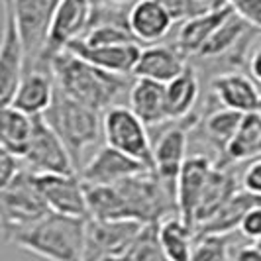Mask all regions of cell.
Instances as JSON below:
<instances>
[{
  "instance_id": "ac0fdd59",
  "label": "cell",
  "mask_w": 261,
  "mask_h": 261,
  "mask_svg": "<svg viewBox=\"0 0 261 261\" xmlns=\"http://www.w3.org/2000/svg\"><path fill=\"white\" fill-rule=\"evenodd\" d=\"M230 14H232V8L228 4H222L183 20V24L177 30L175 47L183 55H198Z\"/></svg>"
},
{
  "instance_id": "603a6c76",
  "label": "cell",
  "mask_w": 261,
  "mask_h": 261,
  "mask_svg": "<svg viewBox=\"0 0 261 261\" xmlns=\"http://www.w3.org/2000/svg\"><path fill=\"white\" fill-rule=\"evenodd\" d=\"M261 198L249 195L248 191H236L234 195L226 200L222 208L218 210L206 224H202L196 234H224L230 236L234 230H240V226L244 222L246 214L253 208L255 204H259Z\"/></svg>"
},
{
  "instance_id": "8fae6325",
  "label": "cell",
  "mask_w": 261,
  "mask_h": 261,
  "mask_svg": "<svg viewBox=\"0 0 261 261\" xmlns=\"http://www.w3.org/2000/svg\"><path fill=\"white\" fill-rule=\"evenodd\" d=\"M12 8L28 57L41 59L55 10L53 0H12Z\"/></svg>"
},
{
  "instance_id": "e575fe53",
  "label": "cell",
  "mask_w": 261,
  "mask_h": 261,
  "mask_svg": "<svg viewBox=\"0 0 261 261\" xmlns=\"http://www.w3.org/2000/svg\"><path fill=\"white\" fill-rule=\"evenodd\" d=\"M240 234L251 242H257L261 238V202L249 210L240 226Z\"/></svg>"
},
{
  "instance_id": "9a60e30c",
  "label": "cell",
  "mask_w": 261,
  "mask_h": 261,
  "mask_svg": "<svg viewBox=\"0 0 261 261\" xmlns=\"http://www.w3.org/2000/svg\"><path fill=\"white\" fill-rule=\"evenodd\" d=\"M67 51L75 53L77 57L89 61L91 65L98 67L102 71H108L112 75L128 77L134 75L136 65L142 55V45L140 43H124V45H100V47H91L85 41L75 39Z\"/></svg>"
},
{
  "instance_id": "44dd1931",
  "label": "cell",
  "mask_w": 261,
  "mask_h": 261,
  "mask_svg": "<svg viewBox=\"0 0 261 261\" xmlns=\"http://www.w3.org/2000/svg\"><path fill=\"white\" fill-rule=\"evenodd\" d=\"M128 106L145 126H157L169 120L165 106V85L155 81L134 79L128 89Z\"/></svg>"
},
{
  "instance_id": "ba28073f",
  "label": "cell",
  "mask_w": 261,
  "mask_h": 261,
  "mask_svg": "<svg viewBox=\"0 0 261 261\" xmlns=\"http://www.w3.org/2000/svg\"><path fill=\"white\" fill-rule=\"evenodd\" d=\"M94 0H61L57 2L53 10L51 26H49V38L45 51L41 55V61H49L53 55L65 51L67 47L81 39L91 24Z\"/></svg>"
},
{
  "instance_id": "8d00e7d4",
  "label": "cell",
  "mask_w": 261,
  "mask_h": 261,
  "mask_svg": "<svg viewBox=\"0 0 261 261\" xmlns=\"http://www.w3.org/2000/svg\"><path fill=\"white\" fill-rule=\"evenodd\" d=\"M249 71H251V77L253 81L261 85V47H257L253 55H251V59H249Z\"/></svg>"
},
{
  "instance_id": "d590c367",
  "label": "cell",
  "mask_w": 261,
  "mask_h": 261,
  "mask_svg": "<svg viewBox=\"0 0 261 261\" xmlns=\"http://www.w3.org/2000/svg\"><path fill=\"white\" fill-rule=\"evenodd\" d=\"M234 261H261V248L257 244L242 246L234 253Z\"/></svg>"
},
{
  "instance_id": "ffe728a7",
  "label": "cell",
  "mask_w": 261,
  "mask_h": 261,
  "mask_svg": "<svg viewBox=\"0 0 261 261\" xmlns=\"http://www.w3.org/2000/svg\"><path fill=\"white\" fill-rule=\"evenodd\" d=\"M187 71L185 55L169 45H147L142 47L140 61L134 71V79H147L167 85Z\"/></svg>"
},
{
  "instance_id": "7a4b0ae2",
  "label": "cell",
  "mask_w": 261,
  "mask_h": 261,
  "mask_svg": "<svg viewBox=\"0 0 261 261\" xmlns=\"http://www.w3.org/2000/svg\"><path fill=\"white\" fill-rule=\"evenodd\" d=\"M87 220L49 212L14 236L10 244L45 261H85Z\"/></svg>"
},
{
  "instance_id": "5bb4252c",
  "label": "cell",
  "mask_w": 261,
  "mask_h": 261,
  "mask_svg": "<svg viewBox=\"0 0 261 261\" xmlns=\"http://www.w3.org/2000/svg\"><path fill=\"white\" fill-rule=\"evenodd\" d=\"M175 22L163 0H138L128 8V28L138 43L155 45L169 34Z\"/></svg>"
},
{
  "instance_id": "836d02e7",
  "label": "cell",
  "mask_w": 261,
  "mask_h": 261,
  "mask_svg": "<svg viewBox=\"0 0 261 261\" xmlns=\"http://www.w3.org/2000/svg\"><path fill=\"white\" fill-rule=\"evenodd\" d=\"M242 189L248 191L249 195L261 198V157L253 159L246 167L242 175Z\"/></svg>"
},
{
  "instance_id": "277c9868",
  "label": "cell",
  "mask_w": 261,
  "mask_h": 261,
  "mask_svg": "<svg viewBox=\"0 0 261 261\" xmlns=\"http://www.w3.org/2000/svg\"><path fill=\"white\" fill-rule=\"evenodd\" d=\"M0 212H2V238L6 244L26 228L45 218L51 210L39 193L34 173L24 169L12 183L0 189Z\"/></svg>"
},
{
  "instance_id": "1f68e13d",
  "label": "cell",
  "mask_w": 261,
  "mask_h": 261,
  "mask_svg": "<svg viewBox=\"0 0 261 261\" xmlns=\"http://www.w3.org/2000/svg\"><path fill=\"white\" fill-rule=\"evenodd\" d=\"M249 28L261 30V0H224Z\"/></svg>"
},
{
  "instance_id": "e0dca14e",
  "label": "cell",
  "mask_w": 261,
  "mask_h": 261,
  "mask_svg": "<svg viewBox=\"0 0 261 261\" xmlns=\"http://www.w3.org/2000/svg\"><path fill=\"white\" fill-rule=\"evenodd\" d=\"M55 91H57V85L49 69L47 71L32 69L24 73L18 89L14 92L12 102L8 106L18 108L20 112L32 118L43 116L55 98Z\"/></svg>"
},
{
  "instance_id": "cb8c5ba5",
  "label": "cell",
  "mask_w": 261,
  "mask_h": 261,
  "mask_svg": "<svg viewBox=\"0 0 261 261\" xmlns=\"http://www.w3.org/2000/svg\"><path fill=\"white\" fill-rule=\"evenodd\" d=\"M36 118L20 112L14 106H2L0 112V145L4 151L24 157L34 136Z\"/></svg>"
},
{
  "instance_id": "d4e9b609",
  "label": "cell",
  "mask_w": 261,
  "mask_h": 261,
  "mask_svg": "<svg viewBox=\"0 0 261 261\" xmlns=\"http://www.w3.org/2000/svg\"><path fill=\"white\" fill-rule=\"evenodd\" d=\"M236 191V181L234 177L228 173L226 169L214 167L212 175L206 185V191L202 195V200L196 208L195 214V230H198L202 224H206L226 204V200L234 195Z\"/></svg>"
},
{
  "instance_id": "484cf974",
  "label": "cell",
  "mask_w": 261,
  "mask_h": 261,
  "mask_svg": "<svg viewBox=\"0 0 261 261\" xmlns=\"http://www.w3.org/2000/svg\"><path fill=\"white\" fill-rule=\"evenodd\" d=\"M198 100V79L196 73L187 67L177 79L165 85V106L169 120H183L191 114Z\"/></svg>"
},
{
  "instance_id": "9c48e42d",
  "label": "cell",
  "mask_w": 261,
  "mask_h": 261,
  "mask_svg": "<svg viewBox=\"0 0 261 261\" xmlns=\"http://www.w3.org/2000/svg\"><path fill=\"white\" fill-rule=\"evenodd\" d=\"M145 224L136 220H87L85 261H96L110 255H124Z\"/></svg>"
},
{
  "instance_id": "4316f807",
  "label": "cell",
  "mask_w": 261,
  "mask_h": 261,
  "mask_svg": "<svg viewBox=\"0 0 261 261\" xmlns=\"http://www.w3.org/2000/svg\"><path fill=\"white\" fill-rule=\"evenodd\" d=\"M224 155L230 161H244V159L253 161L261 157V112L244 116L240 130L226 147Z\"/></svg>"
},
{
  "instance_id": "5b68a950",
  "label": "cell",
  "mask_w": 261,
  "mask_h": 261,
  "mask_svg": "<svg viewBox=\"0 0 261 261\" xmlns=\"http://www.w3.org/2000/svg\"><path fill=\"white\" fill-rule=\"evenodd\" d=\"M102 138L106 145L153 169V144L147 126L132 112L130 106L116 105L102 114Z\"/></svg>"
},
{
  "instance_id": "60d3db41",
  "label": "cell",
  "mask_w": 261,
  "mask_h": 261,
  "mask_svg": "<svg viewBox=\"0 0 261 261\" xmlns=\"http://www.w3.org/2000/svg\"><path fill=\"white\" fill-rule=\"evenodd\" d=\"M57 2H61V0H53V4H55V6H57Z\"/></svg>"
},
{
  "instance_id": "30bf717a",
  "label": "cell",
  "mask_w": 261,
  "mask_h": 261,
  "mask_svg": "<svg viewBox=\"0 0 261 261\" xmlns=\"http://www.w3.org/2000/svg\"><path fill=\"white\" fill-rule=\"evenodd\" d=\"M34 179L51 212L73 216V218H89L87 191L79 173H73V175L34 173Z\"/></svg>"
},
{
  "instance_id": "f1b7e54d",
  "label": "cell",
  "mask_w": 261,
  "mask_h": 261,
  "mask_svg": "<svg viewBox=\"0 0 261 261\" xmlns=\"http://www.w3.org/2000/svg\"><path fill=\"white\" fill-rule=\"evenodd\" d=\"M246 114H240L236 110L230 108H218L204 120V134L212 144L218 149L226 151V147L230 145V142L234 140V136L238 134L242 120Z\"/></svg>"
},
{
  "instance_id": "f35d334b",
  "label": "cell",
  "mask_w": 261,
  "mask_h": 261,
  "mask_svg": "<svg viewBox=\"0 0 261 261\" xmlns=\"http://www.w3.org/2000/svg\"><path fill=\"white\" fill-rule=\"evenodd\" d=\"M198 8L202 10H210V8H216V6H222V0H193Z\"/></svg>"
},
{
  "instance_id": "2e32d148",
  "label": "cell",
  "mask_w": 261,
  "mask_h": 261,
  "mask_svg": "<svg viewBox=\"0 0 261 261\" xmlns=\"http://www.w3.org/2000/svg\"><path fill=\"white\" fill-rule=\"evenodd\" d=\"M189 136L183 126H175L163 132L153 145V171L163 183L175 191L181 169L187 163Z\"/></svg>"
},
{
  "instance_id": "f546056e",
  "label": "cell",
  "mask_w": 261,
  "mask_h": 261,
  "mask_svg": "<svg viewBox=\"0 0 261 261\" xmlns=\"http://www.w3.org/2000/svg\"><path fill=\"white\" fill-rule=\"evenodd\" d=\"M126 261H167L161 244H159V236H157V224H147L140 236L134 240L130 249L124 253Z\"/></svg>"
},
{
  "instance_id": "d6986e66",
  "label": "cell",
  "mask_w": 261,
  "mask_h": 261,
  "mask_svg": "<svg viewBox=\"0 0 261 261\" xmlns=\"http://www.w3.org/2000/svg\"><path fill=\"white\" fill-rule=\"evenodd\" d=\"M212 91L224 108L236 110L240 114L261 112V91L253 79L242 73H226L214 79Z\"/></svg>"
},
{
  "instance_id": "6da1fadb",
  "label": "cell",
  "mask_w": 261,
  "mask_h": 261,
  "mask_svg": "<svg viewBox=\"0 0 261 261\" xmlns=\"http://www.w3.org/2000/svg\"><path fill=\"white\" fill-rule=\"evenodd\" d=\"M47 69L59 91L102 114L116 106L114 102L126 89V77L102 71L67 49L53 55L47 61Z\"/></svg>"
},
{
  "instance_id": "7402d4cb",
  "label": "cell",
  "mask_w": 261,
  "mask_h": 261,
  "mask_svg": "<svg viewBox=\"0 0 261 261\" xmlns=\"http://www.w3.org/2000/svg\"><path fill=\"white\" fill-rule=\"evenodd\" d=\"M157 236L167 261H191L196 230L179 214H173L157 224Z\"/></svg>"
},
{
  "instance_id": "3957f363",
  "label": "cell",
  "mask_w": 261,
  "mask_h": 261,
  "mask_svg": "<svg viewBox=\"0 0 261 261\" xmlns=\"http://www.w3.org/2000/svg\"><path fill=\"white\" fill-rule=\"evenodd\" d=\"M43 120L63 140L75 165L81 163L85 151L98 144L102 136V112L71 98L59 89L55 91V98L43 114Z\"/></svg>"
},
{
  "instance_id": "8992f818",
  "label": "cell",
  "mask_w": 261,
  "mask_h": 261,
  "mask_svg": "<svg viewBox=\"0 0 261 261\" xmlns=\"http://www.w3.org/2000/svg\"><path fill=\"white\" fill-rule=\"evenodd\" d=\"M24 165L32 173H61V175H73L77 173L75 159L67 149L63 140L55 134L51 126L43 120V116H36L34 136L28 147Z\"/></svg>"
},
{
  "instance_id": "ab89813d",
  "label": "cell",
  "mask_w": 261,
  "mask_h": 261,
  "mask_svg": "<svg viewBox=\"0 0 261 261\" xmlns=\"http://www.w3.org/2000/svg\"><path fill=\"white\" fill-rule=\"evenodd\" d=\"M253 244H257V246H259V248H261V238H259V240H257V242H253Z\"/></svg>"
},
{
  "instance_id": "4dcf8cb0",
  "label": "cell",
  "mask_w": 261,
  "mask_h": 261,
  "mask_svg": "<svg viewBox=\"0 0 261 261\" xmlns=\"http://www.w3.org/2000/svg\"><path fill=\"white\" fill-rule=\"evenodd\" d=\"M191 261H230V236L196 234Z\"/></svg>"
},
{
  "instance_id": "7c38bea8",
  "label": "cell",
  "mask_w": 261,
  "mask_h": 261,
  "mask_svg": "<svg viewBox=\"0 0 261 261\" xmlns=\"http://www.w3.org/2000/svg\"><path fill=\"white\" fill-rule=\"evenodd\" d=\"M144 171L147 167L140 161L105 144L81 167L79 177L85 185H118Z\"/></svg>"
},
{
  "instance_id": "83f0119b",
  "label": "cell",
  "mask_w": 261,
  "mask_h": 261,
  "mask_svg": "<svg viewBox=\"0 0 261 261\" xmlns=\"http://www.w3.org/2000/svg\"><path fill=\"white\" fill-rule=\"evenodd\" d=\"M248 24L236 16L234 12L230 14L222 22V26L214 32V36L208 39V43L202 47V51L198 53L200 57H220L226 55L228 51H232L236 45L242 41V38L248 32Z\"/></svg>"
},
{
  "instance_id": "4fadbf2b",
  "label": "cell",
  "mask_w": 261,
  "mask_h": 261,
  "mask_svg": "<svg viewBox=\"0 0 261 261\" xmlns=\"http://www.w3.org/2000/svg\"><path fill=\"white\" fill-rule=\"evenodd\" d=\"M214 163L206 155H189L187 163L181 169V175L175 185V198H177V212L185 222L195 228L196 208L206 191L208 179L214 171Z\"/></svg>"
},
{
  "instance_id": "74e56055",
  "label": "cell",
  "mask_w": 261,
  "mask_h": 261,
  "mask_svg": "<svg viewBox=\"0 0 261 261\" xmlns=\"http://www.w3.org/2000/svg\"><path fill=\"white\" fill-rule=\"evenodd\" d=\"M138 0H94V4H105V6H114V8H124L128 6L132 8Z\"/></svg>"
},
{
  "instance_id": "d6a6232c",
  "label": "cell",
  "mask_w": 261,
  "mask_h": 261,
  "mask_svg": "<svg viewBox=\"0 0 261 261\" xmlns=\"http://www.w3.org/2000/svg\"><path fill=\"white\" fill-rule=\"evenodd\" d=\"M22 161H24L22 157L0 149V189L12 183L14 179L26 169V165H22Z\"/></svg>"
},
{
  "instance_id": "b9f144b4",
  "label": "cell",
  "mask_w": 261,
  "mask_h": 261,
  "mask_svg": "<svg viewBox=\"0 0 261 261\" xmlns=\"http://www.w3.org/2000/svg\"><path fill=\"white\" fill-rule=\"evenodd\" d=\"M222 2H224V0H222Z\"/></svg>"
},
{
  "instance_id": "52a82bcc",
  "label": "cell",
  "mask_w": 261,
  "mask_h": 261,
  "mask_svg": "<svg viewBox=\"0 0 261 261\" xmlns=\"http://www.w3.org/2000/svg\"><path fill=\"white\" fill-rule=\"evenodd\" d=\"M2 10H4V30L0 41V105L8 106L26 73L24 61L28 53L14 16L12 0H2Z\"/></svg>"
}]
</instances>
